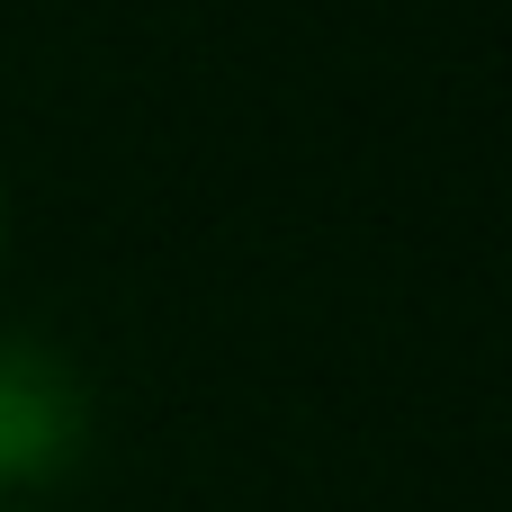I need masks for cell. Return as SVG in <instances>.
<instances>
[{
  "label": "cell",
  "mask_w": 512,
  "mask_h": 512,
  "mask_svg": "<svg viewBox=\"0 0 512 512\" xmlns=\"http://www.w3.org/2000/svg\"><path fill=\"white\" fill-rule=\"evenodd\" d=\"M90 441V387L81 369L36 342L0 333V486H54Z\"/></svg>",
  "instance_id": "obj_1"
}]
</instances>
